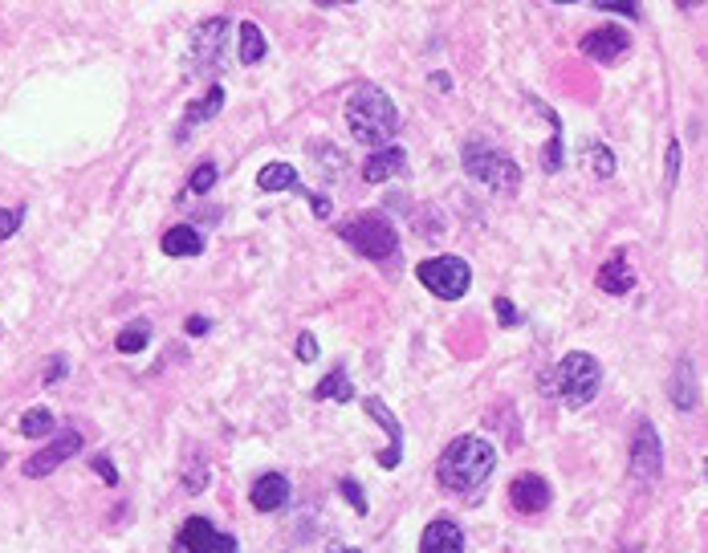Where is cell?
I'll use <instances>...</instances> for the list:
<instances>
[{
	"label": "cell",
	"mask_w": 708,
	"mask_h": 553,
	"mask_svg": "<svg viewBox=\"0 0 708 553\" xmlns=\"http://www.w3.org/2000/svg\"><path fill=\"white\" fill-rule=\"evenodd\" d=\"M550 484L538 476V472H525V476H517L513 484H509V505L517 509V513H525V517H538V513H546L550 509Z\"/></svg>",
	"instance_id": "8fae6325"
},
{
	"label": "cell",
	"mask_w": 708,
	"mask_h": 553,
	"mask_svg": "<svg viewBox=\"0 0 708 553\" xmlns=\"http://www.w3.org/2000/svg\"><path fill=\"white\" fill-rule=\"evenodd\" d=\"M326 553H359V549H350V545H338V541H330V545H326Z\"/></svg>",
	"instance_id": "8d00e7d4"
},
{
	"label": "cell",
	"mask_w": 708,
	"mask_h": 553,
	"mask_svg": "<svg viewBox=\"0 0 708 553\" xmlns=\"http://www.w3.org/2000/svg\"><path fill=\"white\" fill-rule=\"evenodd\" d=\"M664 472V444L656 423H639L635 427V440H631V476L639 484H652Z\"/></svg>",
	"instance_id": "9c48e42d"
},
{
	"label": "cell",
	"mask_w": 708,
	"mask_h": 553,
	"mask_svg": "<svg viewBox=\"0 0 708 553\" xmlns=\"http://www.w3.org/2000/svg\"><path fill=\"white\" fill-rule=\"evenodd\" d=\"M403 171H407V155H403L399 147L371 151L367 163H363V179H367V183H387V179H395V175H403Z\"/></svg>",
	"instance_id": "2e32d148"
},
{
	"label": "cell",
	"mask_w": 708,
	"mask_h": 553,
	"mask_svg": "<svg viewBox=\"0 0 708 553\" xmlns=\"http://www.w3.org/2000/svg\"><path fill=\"white\" fill-rule=\"evenodd\" d=\"M265 53H269V41H265L261 25L257 21H241V61H245V66H257Z\"/></svg>",
	"instance_id": "603a6c76"
},
{
	"label": "cell",
	"mask_w": 708,
	"mask_h": 553,
	"mask_svg": "<svg viewBox=\"0 0 708 553\" xmlns=\"http://www.w3.org/2000/svg\"><path fill=\"white\" fill-rule=\"evenodd\" d=\"M578 49L607 66V61H615V57H623L631 49V37L619 25H599V29H590V33L578 37Z\"/></svg>",
	"instance_id": "4fadbf2b"
},
{
	"label": "cell",
	"mask_w": 708,
	"mask_h": 553,
	"mask_svg": "<svg viewBox=\"0 0 708 553\" xmlns=\"http://www.w3.org/2000/svg\"><path fill=\"white\" fill-rule=\"evenodd\" d=\"M704 476H708V460H704Z\"/></svg>",
	"instance_id": "f35d334b"
},
{
	"label": "cell",
	"mask_w": 708,
	"mask_h": 553,
	"mask_svg": "<svg viewBox=\"0 0 708 553\" xmlns=\"http://www.w3.org/2000/svg\"><path fill=\"white\" fill-rule=\"evenodd\" d=\"M346 127H350V135L359 139V143L383 151L391 143V135L399 131V110H395L391 94L379 90V86H371V82L354 86L346 94Z\"/></svg>",
	"instance_id": "6da1fadb"
},
{
	"label": "cell",
	"mask_w": 708,
	"mask_h": 553,
	"mask_svg": "<svg viewBox=\"0 0 708 553\" xmlns=\"http://www.w3.org/2000/svg\"><path fill=\"white\" fill-rule=\"evenodd\" d=\"M5 460H9V456H5V452H0V464H5Z\"/></svg>",
	"instance_id": "74e56055"
},
{
	"label": "cell",
	"mask_w": 708,
	"mask_h": 553,
	"mask_svg": "<svg viewBox=\"0 0 708 553\" xmlns=\"http://www.w3.org/2000/svg\"><path fill=\"white\" fill-rule=\"evenodd\" d=\"M25 204H17V208H0V240H9V236H17L21 232V224H25Z\"/></svg>",
	"instance_id": "83f0119b"
},
{
	"label": "cell",
	"mask_w": 708,
	"mask_h": 553,
	"mask_svg": "<svg viewBox=\"0 0 708 553\" xmlns=\"http://www.w3.org/2000/svg\"><path fill=\"white\" fill-rule=\"evenodd\" d=\"M497 468V448L485 436H460L444 448L436 476L448 493H477V488L493 476Z\"/></svg>",
	"instance_id": "7a4b0ae2"
},
{
	"label": "cell",
	"mask_w": 708,
	"mask_h": 553,
	"mask_svg": "<svg viewBox=\"0 0 708 553\" xmlns=\"http://www.w3.org/2000/svg\"><path fill=\"white\" fill-rule=\"evenodd\" d=\"M228 29H232L228 17H208V21H200L192 29V37H188V66H192V74H212L220 66Z\"/></svg>",
	"instance_id": "52a82bcc"
},
{
	"label": "cell",
	"mask_w": 708,
	"mask_h": 553,
	"mask_svg": "<svg viewBox=\"0 0 708 553\" xmlns=\"http://www.w3.org/2000/svg\"><path fill=\"white\" fill-rule=\"evenodd\" d=\"M224 102H228V98H224V86H212L200 102H192V106H188V114H184V122H180V139H184L192 127H200V122L216 118V114L224 110Z\"/></svg>",
	"instance_id": "ffe728a7"
},
{
	"label": "cell",
	"mask_w": 708,
	"mask_h": 553,
	"mask_svg": "<svg viewBox=\"0 0 708 553\" xmlns=\"http://www.w3.org/2000/svg\"><path fill=\"white\" fill-rule=\"evenodd\" d=\"M420 553H464V529L452 517H436L420 537Z\"/></svg>",
	"instance_id": "9a60e30c"
},
{
	"label": "cell",
	"mask_w": 708,
	"mask_h": 553,
	"mask_svg": "<svg viewBox=\"0 0 708 553\" xmlns=\"http://www.w3.org/2000/svg\"><path fill=\"white\" fill-rule=\"evenodd\" d=\"M257 188H261V192H289V188H302V183H298V167H289V163H265L261 175H257Z\"/></svg>",
	"instance_id": "44dd1931"
},
{
	"label": "cell",
	"mask_w": 708,
	"mask_h": 553,
	"mask_svg": "<svg viewBox=\"0 0 708 553\" xmlns=\"http://www.w3.org/2000/svg\"><path fill=\"white\" fill-rule=\"evenodd\" d=\"M314 395H318V399H334V403H350V399H354V387H350V379H346V366H334V371L314 387Z\"/></svg>",
	"instance_id": "cb8c5ba5"
},
{
	"label": "cell",
	"mask_w": 708,
	"mask_h": 553,
	"mask_svg": "<svg viewBox=\"0 0 708 553\" xmlns=\"http://www.w3.org/2000/svg\"><path fill=\"white\" fill-rule=\"evenodd\" d=\"M289 497H293V488H289V476H281V472L257 476L253 480V493H249V501H253L257 513H277V509L289 505Z\"/></svg>",
	"instance_id": "5bb4252c"
},
{
	"label": "cell",
	"mask_w": 708,
	"mask_h": 553,
	"mask_svg": "<svg viewBox=\"0 0 708 553\" xmlns=\"http://www.w3.org/2000/svg\"><path fill=\"white\" fill-rule=\"evenodd\" d=\"M363 407H367V415L383 427V432H387V452L379 456V464L391 472V468H399V460H403V427H399V419H395V411L379 399V395H367L363 399Z\"/></svg>",
	"instance_id": "7c38bea8"
},
{
	"label": "cell",
	"mask_w": 708,
	"mask_h": 553,
	"mask_svg": "<svg viewBox=\"0 0 708 553\" xmlns=\"http://www.w3.org/2000/svg\"><path fill=\"white\" fill-rule=\"evenodd\" d=\"M163 253H167V257H196V253H204L200 228H196V224H175V228H167V232H163Z\"/></svg>",
	"instance_id": "d6986e66"
},
{
	"label": "cell",
	"mask_w": 708,
	"mask_h": 553,
	"mask_svg": "<svg viewBox=\"0 0 708 553\" xmlns=\"http://www.w3.org/2000/svg\"><path fill=\"white\" fill-rule=\"evenodd\" d=\"M82 452V432H74V427H62V432H57L41 452H33L29 460H25V476L29 480H41V476H49L53 468H62L70 456H78Z\"/></svg>",
	"instance_id": "30bf717a"
},
{
	"label": "cell",
	"mask_w": 708,
	"mask_h": 553,
	"mask_svg": "<svg viewBox=\"0 0 708 553\" xmlns=\"http://www.w3.org/2000/svg\"><path fill=\"white\" fill-rule=\"evenodd\" d=\"M460 163H464V171H468L472 179L485 183V188L497 192V196H513V192L521 188V167H517L505 151H497V147H489V143H464Z\"/></svg>",
	"instance_id": "277c9868"
},
{
	"label": "cell",
	"mask_w": 708,
	"mask_h": 553,
	"mask_svg": "<svg viewBox=\"0 0 708 553\" xmlns=\"http://www.w3.org/2000/svg\"><path fill=\"white\" fill-rule=\"evenodd\" d=\"M595 9H607V13H619L627 21H639V9L631 5V0H595Z\"/></svg>",
	"instance_id": "4dcf8cb0"
},
{
	"label": "cell",
	"mask_w": 708,
	"mask_h": 553,
	"mask_svg": "<svg viewBox=\"0 0 708 553\" xmlns=\"http://www.w3.org/2000/svg\"><path fill=\"white\" fill-rule=\"evenodd\" d=\"M147 342H151V322H147V318H135V322H127L123 330H118L114 350H118V354H139V350H147Z\"/></svg>",
	"instance_id": "7402d4cb"
},
{
	"label": "cell",
	"mask_w": 708,
	"mask_h": 553,
	"mask_svg": "<svg viewBox=\"0 0 708 553\" xmlns=\"http://www.w3.org/2000/svg\"><path fill=\"white\" fill-rule=\"evenodd\" d=\"M668 395H672V407H676V411H692V407L700 403V387H696V366H692L688 358H680V362H676Z\"/></svg>",
	"instance_id": "e0dca14e"
},
{
	"label": "cell",
	"mask_w": 708,
	"mask_h": 553,
	"mask_svg": "<svg viewBox=\"0 0 708 553\" xmlns=\"http://www.w3.org/2000/svg\"><path fill=\"white\" fill-rule=\"evenodd\" d=\"M586 163H590V171H595L599 179H611L615 175V151L607 147V143H586Z\"/></svg>",
	"instance_id": "484cf974"
},
{
	"label": "cell",
	"mask_w": 708,
	"mask_h": 553,
	"mask_svg": "<svg viewBox=\"0 0 708 553\" xmlns=\"http://www.w3.org/2000/svg\"><path fill=\"white\" fill-rule=\"evenodd\" d=\"M66 371H70V366H66V358H49V366H45V383L53 387L57 379H66Z\"/></svg>",
	"instance_id": "e575fe53"
},
{
	"label": "cell",
	"mask_w": 708,
	"mask_h": 553,
	"mask_svg": "<svg viewBox=\"0 0 708 553\" xmlns=\"http://www.w3.org/2000/svg\"><path fill=\"white\" fill-rule=\"evenodd\" d=\"M175 553H241L232 533L216 529L208 517H188L175 533Z\"/></svg>",
	"instance_id": "ba28073f"
},
{
	"label": "cell",
	"mask_w": 708,
	"mask_h": 553,
	"mask_svg": "<svg viewBox=\"0 0 708 553\" xmlns=\"http://www.w3.org/2000/svg\"><path fill=\"white\" fill-rule=\"evenodd\" d=\"M497 318H501V326H517L521 322V314L509 305V297H497Z\"/></svg>",
	"instance_id": "836d02e7"
},
{
	"label": "cell",
	"mask_w": 708,
	"mask_h": 553,
	"mask_svg": "<svg viewBox=\"0 0 708 553\" xmlns=\"http://www.w3.org/2000/svg\"><path fill=\"white\" fill-rule=\"evenodd\" d=\"M53 432H57V419H53V411H45V407H29V411L21 415V436L41 440V436H53Z\"/></svg>",
	"instance_id": "d4e9b609"
},
{
	"label": "cell",
	"mask_w": 708,
	"mask_h": 553,
	"mask_svg": "<svg viewBox=\"0 0 708 553\" xmlns=\"http://www.w3.org/2000/svg\"><path fill=\"white\" fill-rule=\"evenodd\" d=\"M599 289H603V293H615V297H623V293L635 289V273H631V265H627V253H615V257L603 261V269H599Z\"/></svg>",
	"instance_id": "ac0fdd59"
},
{
	"label": "cell",
	"mask_w": 708,
	"mask_h": 553,
	"mask_svg": "<svg viewBox=\"0 0 708 553\" xmlns=\"http://www.w3.org/2000/svg\"><path fill=\"white\" fill-rule=\"evenodd\" d=\"M338 240L346 244V249L359 253V257L379 261V265H387V261L399 253V232H395V224H391L387 216H379V212H363V216L346 220V224L338 228Z\"/></svg>",
	"instance_id": "3957f363"
},
{
	"label": "cell",
	"mask_w": 708,
	"mask_h": 553,
	"mask_svg": "<svg viewBox=\"0 0 708 553\" xmlns=\"http://www.w3.org/2000/svg\"><path fill=\"white\" fill-rule=\"evenodd\" d=\"M216 179H220V167H216L212 159H204V163L192 171V183H188V188H192V196H208V192L216 188Z\"/></svg>",
	"instance_id": "4316f807"
},
{
	"label": "cell",
	"mask_w": 708,
	"mask_h": 553,
	"mask_svg": "<svg viewBox=\"0 0 708 553\" xmlns=\"http://www.w3.org/2000/svg\"><path fill=\"white\" fill-rule=\"evenodd\" d=\"M342 497L354 505V513H359V517H367V497H363V484L359 480H350V476H342Z\"/></svg>",
	"instance_id": "f1b7e54d"
},
{
	"label": "cell",
	"mask_w": 708,
	"mask_h": 553,
	"mask_svg": "<svg viewBox=\"0 0 708 553\" xmlns=\"http://www.w3.org/2000/svg\"><path fill=\"white\" fill-rule=\"evenodd\" d=\"M558 395H562V403L566 407H586V403H595V395H599V387H603V366H599V358L595 354H582V350H574V354H566L562 362H558Z\"/></svg>",
	"instance_id": "5b68a950"
},
{
	"label": "cell",
	"mask_w": 708,
	"mask_h": 553,
	"mask_svg": "<svg viewBox=\"0 0 708 553\" xmlns=\"http://www.w3.org/2000/svg\"><path fill=\"white\" fill-rule=\"evenodd\" d=\"M680 163H684V155H680V143L672 139V143H668V163H664V188H668V192L676 188V179H680Z\"/></svg>",
	"instance_id": "f546056e"
},
{
	"label": "cell",
	"mask_w": 708,
	"mask_h": 553,
	"mask_svg": "<svg viewBox=\"0 0 708 553\" xmlns=\"http://www.w3.org/2000/svg\"><path fill=\"white\" fill-rule=\"evenodd\" d=\"M184 330H188V334H192V338H204V334H208V330H212V322H208V318H200V314H196V318H188V322H184Z\"/></svg>",
	"instance_id": "d590c367"
},
{
	"label": "cell",
	"mask_w": 708,
	"mask_h": 553,
	"mask_svg": "<svg viewBox=\"0 0 708 553\" xmlns=\"http://www.w3.org/2000/svg\"><path fill=\"white\" fill-rule=\"evenodd\" d=\"M298 358H302V362H314V358H318V338H314V330H302V338H298Z\"/></svg>",
	"instance_id": "d6a6232c"
},
{
	"label": "cell",
	"mask_w": 708,
	"mask_h": 553,
	"mask_svg": "<svg viewBox=\"0 0 708 553\" xmlns=\"http://www.w3.org/2000/svg\"><path fill=\"white\" fill-rule=\"evenodd\" d=\"M90 468H94V472H98V476H102L110 488L118 484V472H114V464H110V456H106V452H98V456L90 460Z\"/></svg>",
	"instance_id": "1f68e13d"
},
{
	"label": "cell",
	"mask_w": 708,
	"mask_h": 553,
	"mask_svg": "<svg viewBox=\"0 0 708 553\" xmlns=\"http://www.w3.org/2000/svg\"><path fill=\"white\" fill-rule=\"evenodd\" d=\"M416 277H420V285H424L432 297H440V301H456V297H464L468 285H472V269H468L464 257H432V261H420V265H416Z\"/></svg>",
	"instance_id": "8992f818"
}]
</instances>
